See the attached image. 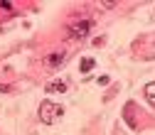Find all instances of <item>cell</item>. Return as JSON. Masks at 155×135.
Instances as JSON below:
<instances>
[{"label":"cell","instance_id":"obj_4","mask_svg":"<svg viewBox=\"0 0 155 135\" xmlns=\"http://www.w3.org/2000/svg\"><path fill=\"white\" fill-rule=\"evenodd\" d=\"M62 62H64V52H54V54L47 56V64H49V66H59Z\"/></svg>","mask_w":155,"mask_h":135},{"label":"cell","instance_id":"obj_5","mask_svg":"<svg viewBox=\"0 0 155 135\" xmlns=\"http://www.w3.org/2000/svg\"><path fill=\"white\" fill-rule=\"evenodd\" d=\"M94 64H96V62L91 59V56H86V59H81V64H79V69H81V71L86 74V71H91V69H94Z\"/></svg>","mask_w":155,"mask_h":135},{"label":"cell","instance_id":"obj_2","mask_svg":"<svg viewBox=\"0 0 155 135\" xmlns=\"http://www.w3.org/2000/svg\"><path fill=\"white\" fill-rule=\"evenodd\" d=\"M89 30H91V22H89V20H79V22L69 25V34H71V37H76V40L86 37V34H89Z\"/></svg>","mask_w":155,"mask_h":135},{"label":"cell","instance_id":"obj_7","mask_svg":"<svg viewBox=\"0 0 155 135\" xmlns=\"http://www.w3.org/2000/svg\"><path fill=\"white\" fill-rule=\"evenodd\" d=\"M0 10H12V5L5 3V0H0Z\"/></svg>","mask_w":155,"mask_h":135},{"label":"cell","instance_id":"obj_1","mask_svg":"<svg viewBox=\"0 0 155 135\" xmlns=\"http://www.w3.org/2000/svg\"><path fill=\"white\" fill-rule=\"evenodd\" d=\"M62 113H64V108L59 103H52V101H42L40 103V121L47 123V125H54L62 118Z\"/></svg>","mask_w":155,"mask_h":135},{"label":"cell","instance_id":"obj_3","mask_svg":"<svg viewBox=\"0 0 155 135\" xmlns=\"http://www.w3.org/2000/svg\"><path fill=\"white\" fill-rule=\"evenodd\" d=\"M67 91V84L64 81H52L47 84V93H64Z\"/></svg>","mask_w":155,"mask_h":135},{"label":"cell","instance_id":"obj_6","mask_svg":"<svg viewBox=\"0 0 155 135\" xmlns=\"http://www.w3.org/2000/svg\"><path fill=\"white\" fill-rule=\"evenodd\" d=\"M145 98H148V103H155V86L153 84L145 86Z\"/></svg>","mask_w":155,"mask_h":135}]
</instances>
